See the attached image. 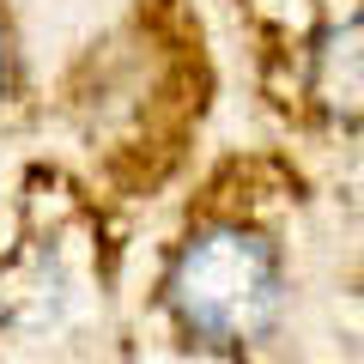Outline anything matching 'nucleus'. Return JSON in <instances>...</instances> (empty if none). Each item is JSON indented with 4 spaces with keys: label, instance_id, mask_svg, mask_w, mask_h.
I'll return each instance as SVG.
<instances>
[{
    "label": "nucleus",
    "instance_id": "3",
    "mask_svg": "<svg viewBox=\"0 0 364 364\" xmlns=\"http://www.w3.org/2000/svg\"><path fill=\"white\" fill-rule=\"evenodd\" d=\"M0 85H6V37H0Z\"/></svg>",
    "mask_w": 364,
    "mask_h": 364
},
{
    "label": "nucleus",
    "instance_id": "1",
    "mask_svg": "<svg viewBox=\"0 0 364 364\" xmlns=\"http://www.w3.org/2000/svg\"><path fill=\"white\" fill-rule=\"evenodd\" d=\"M164 291L188 334L231 346V340H255L273 328L279 298H286V273H279V255L267 237L243 231V225H213L176 249Z\"/></svg>",
    "mask_w": 364,
    "mask_h": 364
},
{
    "label": "nucleus",
    "instance_id": "2",
    "mask_svg": "<svg viewBox=\"0 0 364 364\" xmlns=\"http://www.w3.org/2000/svg\"><path fill=\"white\" fill-rule=\"evenodd\" d=\"M310 91L334 122L364 128V18H346V25H334L316 43Z\"/></svg>",
    "mask_w": 364,
    "mask_h": 364
}]
</instances>
